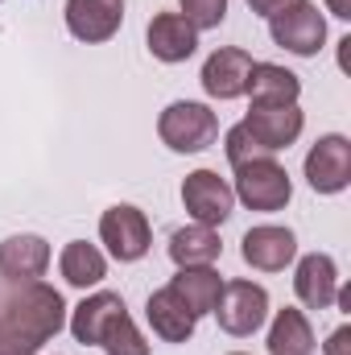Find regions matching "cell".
I'll return each mask as SVG.
<instances>
[{
  "instance_id": "6da1fadb",
  "label": "cell",
  "mask_w": 351,
  "mask_h": 355,
  "mask_svg": "<svg viewBox=\"0 0 351 355\" xmlns=\"http://www.w3.org/2000/svg\"><path fill=\"white\" fill-rule=\"evenodd\" d=\"M67 327V302L54 285L29 281L0 302V355H37Z\"/></svg>"
},
{
  "instance_id": "7a4b0ae2",
  "label": "cell",
  "mask_w": 351,
  "mask_h": 355,
  "mask_svg": "<svg viewBox=\"0 0 351 355\" xmlns=\"http://www.w3.org/2000/svg\"><path fill=\"white\" fill-rule=\"evenodd\" d=\"M157 137L166 149L174 153H203L215 137H219V116L207 103L194 99H178L157 116Z\"/></svg>"
},
{
  "instance_id": "3957f363",
  "label": "cell",
  "mask_w": 351,
  "mask_h": 355,
  "mask_svg": "<svg viewBox=\"0 0 351 355\" xmlns=\"http://www.w3.org/2000/svg\"><path fill=\"white\" fill-rule=\"evenodd\" d=\"M232 194L248 207V211H285V202L293 198V182L285 174L281 162L273 157H257L236 166V186Z\"/></svg>"
},
{
  "instance_id": "277c9868",
  "label": "cell",
  "mask_w": 351,
  "mask_h": 355,
  "mask_svg": "<svg viewBox=\"0 0 351 355\" xmlns=\"http://www.w3.org/2000/svg\"><path fill=\"white\" fill-rule=\"evenodd\" d=\"M268 33H273V42H277L281 50H289V54H298V58H314V54L323 50V42H327V21H323L318 4L293 0V4H285L281 12L268 17Z\"/></svg>"
},
{
  "instance_id": "5b68a950",
  "label": "cell",
  "mask_w": 351,
  "mask_h": 355,
  "mask_svg": "<svg viewBox=\"0 0 351 355\" xmlns=\"http://www.w3.org/2000/svg\"><path fill=\"white\" fill-rule=\"evenodd\" d=\"M99 240L108 244V252H112L120 265H132V261H141V257L153 248V227H149V219H145L141 207L116 202V207H108L103 219H99Z\"/></svg>"
},
{
  "instance_id": "8992f818",
  "label": "cell",
  "mask_w": 351,
  "mask_h": 355,
  "mask_svg": "<svg viewBox=\"0 0 351 355\" xmlns=\"http://www.w3.org/2000/svg\"><path fill=\"white\" fill-rule=\"evenodd\" d=\"M211 314L236 339L257 335L264 327V318H268V293L257 281H223V293H219V302H215Z\"/></svg>"
},
{
  "instance_id": "52a82bcc",
  "label": "cell",
  "mask_w": 351,
  "mask_h": 355,
  "mask_svg": "<svg viewBox=\"0 0 351 355\" xmlns=\"http://www.w3.org/2000/svg\"><path fill=\"white\" fill-rule=\"evenodd\" d=\"M182 207L190 211L194 223L219 227V223L232 219L236 194H232V186L215 174V170H194V174H186V182H182Z\"/></svg>"
},
{
  "instance_id": "ba28073f",
  "label": "cell",
  "mask_w": 351,
  "mask_h": 355,
  "mask_svg": "<svg viewBox=\"0 0 351 355\" xmlns=\"http://www.w3.org/2000/svg\"><path fill=\"white\" fill-rule=\"evenodd\" d=\"M306 182L314 194H339L351 182V141L339 132H327L306 153Z\"/></svg>"
},
{
  "instance_id": "9c48e42d",
  "label": "cell",
  "mask_w": 351,
  "mask_h": 355,
  "mask_svg": "<svg viewBox=\"0 0 351 355\" xmlns=\"http://www.w3.org/2000/svg\"><path fill=\"white\" fill-rule=\"evenodd\" d=\"M244 128L257 137V145H261L264 153L273 157V153L289 149V145L302 137V128H306V116H302V107H298V103H285V107L252 103V107H248V116H244Z\"/></svg>"
},
{
  "instance_id": "30bf717a",
  "label": "cell",
  "mask_w": 351,
  "mask_h": 355,
  "mask_svg": "<svg viewBox=\"0 0 351 355\" xmlns=\"http://www.w3.org/2000/svg\"><path fill=\"white\" fill-rule=\"evenodd\" d=\"M252 54L240 50V46H228V50H215L207 62H203V91L211 99H240L248 95V79H252Z\"/></svg>"
},
{
  "instance_id": "8fae6325",
  "label": "cell",
  "mask_w": 351,
  "mask_h": 355,
  "mask_svg": "<svg viewBox=\"0 0 351 355\" xmlns=\"http://www.w3.org/2000/svg\"><path fill=\"white\" fill-rule=\"evenodd\" d=\"M62 12H67L71 37H79L87 46L116 37L120 25H124V0H67Z\"/></svg>"
},
{
  "instance_id": "7c38bea8",
  "label": "cell",
  "mask_w": 351,
  "mask_h": 355,
  "mask_svg": "<svg viewBox=\"0 0 351 355\" xmlns=\"http://www.w3.org/2000/svg\"><path fill=\"white\" fill-rule=\"evenodd\" d=\"M240 257H244V265L261 268V272H281L285 265H293V257H298V236L289 227L261 223V227H252L240 240Z\"/></svg>"
},
{
  "instance_id": "4fadbf2b",
  "label": "cell",
  "mask_w": 351,
  "mask_h": 355,
  "mask_svg": "<svg viewBox=\"0 0 351 355\" xmlns=\"http://www.w3.org/2000/svg\"><path fill=\"white\" fill-rule=\"evenodd\" d=\"M293 293L306 310H331L335 306V293H339V268L327 252H310L298 261L293 272Z\"/></svg>"
},
{
  "instance_id": "5bb4252c",
  "label": "cell",
  "mask_w": 351,
  "mask_h": 355,
  "mask_svg": "<svg viewBox=\"0 0 351 355\" xmlns=\"http://www.w3.org/2000/svg\"><path fill=\"white\" fill-rule=\"evenodd\" d=\"M145 46L157 62H186L198 50V29L182 12H157L145 29Z\"/></svg>"
},
{
  "instance_id": "9a60e30c",
  "label": "cell",
  "mask_w": 351,
  "mask_h": 355,
  "mask_svg": "<svg viewBox=\"0 0 351 355\" xmlns=\"http://www.w3.org/2000/svg\"><path fill=\"white\" fill-rule=\"evenodd\" d=\"M46 268H50V244L42 236H8L0 244V281L29 285L42 281Z\"/></svg>"
},
{
  "instance_id": "2e32d148",
  "label": "cell",
  "mask_w": 351,
  "mask_h": 355,
  "mask_svg": "<svg viewBox=\"0 0 351 355\" xmlns=\"http://www.w3.org/2000/svg\"><path fill=\"white\" fill-rule=\"evenodd\" d=\"M145 318H149L153 335L166 339V343H190V335H194V327H198V318L190 314V306L178 297L170 285L157 289V293H149V302H145Z\"/></svg>"
},
{
  "instance_id": "e0dca14e",
  "label": "cell",
  "mask_w": 351,
  "mask_h": 355,
  "mask_svg": "<svg viewBox=\"0 0 351 355\" xmlns=\"http://www.w3.org/2000/svg\"><path fill=\"white\" fill-rule=\"evenodd\" d=\"M120 310H128L120 293H108V289H103V293H91V297H83V302L71 310V335H75L83 347H99L103 327H108Z\"/></svg>"
},
{
  "instance_id": "ac0fdd59",
  "label": "cell",
  "mask_w": 351,
  "mask_h": 355,
  "mask_svg": "<svg viewBox=\"0 0 351 355\" xmlns=\"http://www.w3.org/2000/svg\"><path fill=\"white\" fill-rule=\"evenodd\" d=\"M170 289H174L178 297L190 306V314H194V318H203V314H211V310H215V302H219V293H223V277H219L211 265L178 268V277L170 281Z\"/></svg>"
},
{
  "instance_id": "d6986e66",
  "label": "cell",
  "mask_w": 351,
  "mask_h": 355,
  "mask_svg": "<svg viewBox=\"0 0 351 355\" xmlns=\"http://www.w3.org/2000/svg\"><path fill=\"white\" fill-rule=\"evenodd\" d=\"M223 252L219 244V232L215 227H203V223H190V227H178L170 236V261L178 268H198V265H215Z\"/></svg>"
},
{
  "instance_id": "ffe728a7",
  "label": "cell",
  "mask_w": 351,
  "mask_h": 355,
  "mask_svg": "<svg viewBox=\"0 0 351 355\" xmlns=\"http://www.w3.org/2000/svg\"><path fill=\"white\" fill-rule=\"evenodd\" d=\"M248 95L252 103H268V107H285V103H298L302 95V79L277 62H257L252 67V79H248Z\"/></svg>"
},
{
  "instance_id": "44dd1931",
  "label": "cell",
  "mask_w": 351,
  "mask_h": 355,
  "mask_svg": "<svg viewBox=\"0 0 351 355\" xmlns=\"http://www.w3.org/2000/svg\"><path fill=\"white\" fill-rule=\"evenodd\" d=\"M268 355H314V331H310V318L302 310L285 306V310L273 314Z\"/></svg>"
},
{
  "instance_id": "7402d4cb",
  "label": "cell",
  "mask_w": 351,
  "mask_h": 355,
  "mask_svg": "<svg viewBox=\"0 0 351 355\" xmlns=\"http://www.w3.org/2000/svg\"><path fill=\"white\" fill-rule=\"evenodd\" d=\"M58 268H62V281L75 285V289H91V285H99L108 277L103 252L95 244H87V240H71L62 248V257H58Z\"/></svg>"
},
{
  "instance_id": "603a6c76",
  "label": "cell",
  "mask_w": 351,
  "mask_h": 355,
  "mask_svg": "<svg viewBox=\"0 0 351 355\" xmlns=\"http://www.w3.org/2000/svg\"><path fill=\"white\" fill-rule=\"evenodd\" d=\"M99 347H103L108 355H149V343H145V335L137 331V322H132L128 310H120V314L103 327Z\"/></svg>"
},
{
  "instance_id": "cb8c5ba5",
  "label": "cell",
  "mask_w": 351,
  "mask_h": 355,
  "mask_svg": "<svg viewBox=\"0 0 351 355\" xmlns=\"http://www.w3.org/2000/svg\"><path fill=\"white\" fill-rule=\"evenodd\" d=\"M223 153H228L232 170H236V166H244V162H257V157H268V153H264L261 145H257V137H252V132L244 128V120L228 128V137H223Z\"/></svg>"
},
{
  "instance_id": "d4e9b609",
  "label": "cell",
  "mask_w": 351,
  "mask_h": 355,
  "mask_svg": "<svg viewBox=\"0 0 351 355\" xmlns=\"http://www.w3.org/2000/svg\"><path fill=\"white\" fill-rule=\"evenodd\" d=\"M178 4L194 29H219L228 17V0H178Z\"/></svg>"
},
{
  "instance_id": "484cf974",
  "label": "cell",
  "mask_w": 351,
  "mask_h": 355,
  "mask_svg": "<svg viewBox=\"0 0 351 355\" xmlns=\"http://www.w3.org/2000/svg\"><path fill=\"white\" fill-rule=\"evenodd\" d=\"M327 355H351V327H339L327 339Z\"/></svg>"
},
{
  "instance_id": "4316f807",
  "label": "cell",
  "mask_w": 351,
  "mask_h": 355,
  "mask_svg": "<svg viewBox=\"0 0 351 355\" xmlns=\"http://www.w3.org/2000/svg\"><path fill=\"white\" fill-rule=\"evenodd\" d=\"M285 4H293V0H248V8H252V12H261V17H273V12H281Z\"/></svg>"
},
{
  "instance_id": "83f0119b",
  "label": "cell",
  "mask_w": 351,
  "mask_h": 355,
  "mask_svg": "<svg viewBox=\"0 0 351 355\" xmlns=\"http://www.w3.org/2000/svg\"><path fill=\"white\" fill-rule=\"evenodd\" d=\"M327 8H331L339 21H351V0H327Z\"/></svg>"
},
{
  "instance_id": "f1b7e54d",
  "label": "cell",
  "mask_w": 351,
  "mask_h": 355,
  "mask_svg": "<svg viewBox=\"0 0 351 355\" xmlns=\"http://www.w3.org/2000/svg\"><path fill=\"white\" fill-rule=\"evenodd\" d=\"M232 355H244V352H232Z\"/></svg>"
}]
</instances>
